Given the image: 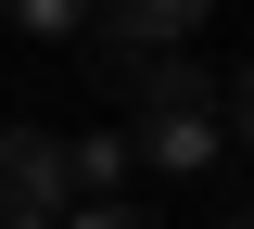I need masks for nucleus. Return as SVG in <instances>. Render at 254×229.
<instances>
[{"mask_svg":"<svg viewBox=\"0 0 254 229\" xmlns=\"http://www.w3.org/2000/svg\"><path fill=\"white\" fill-rule=\"evenodd\" d=\"M0 13H13L26 38H76V26H89V0H0Z\"/></svg>","mask_w":254,"mask_h":229,"instance_id":"obj_4","label":"nucleus"},{"mask_svg":"<svg viewBox=\"0 0 254 229\" xmlns=\"http://www.w3.org/2000/svg\"><path fill=\"white\" fill-rule=\"evenodd\" d=\"M115 89L140 102V128H127V153L153 165V178H203V165H216V76L190 64V38H165V51H127L115 64Z\"/></svg>","mask_w":254,"mask_h":229,"instance_id":"obj_1","label":"nucleus"},{"mask_svg":"<svg viewBox=\"0 0 254 229\" xmlns=\"http://www.w3.org/2000/svg\"><path fill=\"white\" fill-rule=\"evenodd\" d=\"M51 229H165V217H140V204H89V191H76Z\"/></svg>","mask_w":254,"mask_h":229,"instance_id":"obj_6","label":"nucleus"},{"mask_svg":"<svg viewBox=\"0 0 254 229\" xmlns=\"http://www.w3.org/2000/svg\"><path fill=\"white\" fill-rule=\"evenodd\" d=\"M64 165H76V191H102V178H127L140 153H127V140H64Z\"/></svg>","mask_w":254,"mask_h":229,"instance_id":"obj_5","label":"nucleus"},{"mask_svg":"<svg viewBox=\"0 0 254 229\" xmlns=\"http://www.w3.org/2000/svg\"><path fill=\"white\" fill-rule=\"evenodd\" d=\"M203 13H216V0H89V26L115 38V51H165V38H203Z\"/></svg>","mask_w":254,"mask_h":229,"instance_id":"obj_2","label":"nucleus"},{"mask_svg":"<svg viewBox=\"0 0 254 229\" xmlns=\"http://www.w3.org/2000/svg\"><path fill=\"white\" fill-rule=\"evenodd\" d=\"M216 128H229V140L254 153V64H242V76H216Z\"/></svg>","mask_w":254,"mask_h":229,"instance_id":"obj_7","label":"nucleus"},{"mask_svg":"<svg viewBox=\"0 0 254 229\" xmlns=\"http://www.w3.org/2000/svg\"><path fill=\"white\" fill-rule=\"evenodd\" d=\"M0 191H26V204H76L64 140H51V128H0Z\"/></svg>","mask_w":254,"mask_h":229,"instance_id":"obj_3","label":"nucleus"},{"mask_svg":"<svg viewBox=\"0 0 254 229\" xmlns=\"http://www.w3.org/2000/svg\"><path fill=\"white\" fill-rule=\"evenodd\" d=\"M64 204H26V191H0V229H51Z\"/></svg>","mask_w":254,"mask_h":229,"instance_id":"obj_8","label":"nucleus"}]
</instances>
